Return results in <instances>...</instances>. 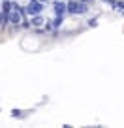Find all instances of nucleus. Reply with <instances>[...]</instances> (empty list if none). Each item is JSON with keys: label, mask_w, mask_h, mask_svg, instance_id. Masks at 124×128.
I'll list each match as a JSON object with an SVG mask.
<instances>
[{"label": "nucleus", "mask_w": 124, "mask_h": 128, "mask_svg": "<svg viewBox=\"0 0 124 128\" xmlns=\"http://www.w3.org/2000/svg\"><path fill=\"white\" fill-rule=\"evenodd\" d=\"M81 2H85V4H92L94 0H81Z\"/></svg>", "instance_id": "9d476101"}, {"label": "nucleus", "mask_w": 124, "mask_h": 128, "mask_svg": "<svg viewBox=\"0 0 124 128\" xmlns=\"http://www.w3.org/2000/svg\"><path fill=\"white\" fill-rule=\"evenodd\" d=\"M43 2L41 0H28V4H26V12H28V15L32 17V15H38V13H41L43 12Z\"/></svg>", "instance_id": "f03ea898"}, {"label": "nucleus", "mask_w": 124, "mask_h": 128, "mask_svg": "<svg viewBox=\"0 0 124 128\" xmlns=\"http://www.w3.org/2000/svg\"><path fill=\"white\" fill-rule=\"evenodd\" d=\"M6 21H8V13H4V12H0V24L4 26L6 24Z\"/></svg>", "instance_id": "0eeeda50"}, {"label": "nucleus", "mask_w": 124, "mask_h": 128, "mask_svg": "<svg viewBox=\"0 0 124 128\" xmlns=\"http://www.w3.org/2000/svg\"><path fill=\"white\" fill-rule=\"evenodd\" d=\"M41 2H43V4H47V2H49V0H41Z\"/></svg>", "instance_id": "9b49d317"}, {"label": "nucleus", "mask_w": 124, "mask_h": 128, "mask_svg": "<svg viewBox=\"0 0 124 128\" xmlns=\"http://www.w3.org/2000/svg\"><path fill=\"white\" fill-rule=\"evenodd\" d=\"M8 21L11 24H15V26H19V23L24 21V17H23V13H21L19 10H11V12L8 13Z\"/></svg>", "instance_id": "20e7f679"}, {"label": "nucleus", "mask_w": 124, "mask_h": 128, "mask_svg": "<svg viewBox=\"0 0 124 128\" xmlns=\"http://www.w3.org/2000/svg\"><path fill=\"white\" fill-rule=\"evenodd\" d=\"M43 17L40 15V13H38V15H32V26H41V24H43Z\"/></svg>", "instance_id": "39448f33"}, {"label": "nucleus", "mask_w": 124, "mask_h": 128, "mask_svg": "<svg viewBox=\"0 0 124 128\" xmlns=\"http://www.w3.org/2000/svg\"><path fill=\"white\" fill-rule=\"evenodd\" d=\"M88 12V4L81 2V0H70L68 2V13L70 15H83Z\"/></svg>", "instance_id": "f257e3e1"}, {"label": "nucleus", "mask_w": 124, "mask_h": 128, "mask_svg": "<svg viewBox=\"0 0 124 128\" xmlns=\"http://www.w3.org/2000/svg\"><path fill=\"white\" fill-rule=\"evenodd\" d=\"M96 24H98V19H90L88 21V26H96Z\"/></svg>", "instance_id": "1a4fd4ad"}, {"label": "nucleus", "mask_w": 124, "mask_h": 128, "mask_svg": "<svg viewBox=\"0 0 124 128\" xmlns=\"http://www.w3.org/2000/svg\"><path fill=\"white\" fill-rule=\"evenodd\" d=\"M11 117H23L21 109H13V111H11Z\"/></svg>", "instance_id": "6e6552de"}, {"label": "nucleus", "mask_w": 124, "mask_h": 128, "mask_svg": "<svg viewBox=\"0 0 124 128\" xmlns=\"http://www.w3.org/2000/svg\"><path fill=\"white\" fill-rule=\"evenodd\" d=\"M53 12H55V15H64V13H68V4L64 0H55L53 2Z\"/></svg>", "instance_id": "7ed1b4c3"}, {"label": "nucleus", "mask_w": 124, "mask_h": 128, "mask_svg": "<svg viewBox=\"0 0 124 128\" xmlns=\"http://www.w3.org/2000/svg\"><path fill=\"white\" fill-rule=\"evenodd\" d=\"M62 21H64V15H56V17H55V21H53V26H55V28H60Z\"/></svg>", "instance_id": "423d86ee"}]
</instances>
